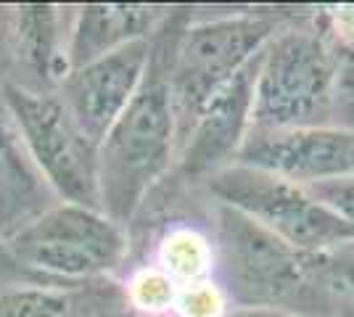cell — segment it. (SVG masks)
<instances>
[{
	"mask_svg": "<svg viewBox=\"0 0 354 317\" xmlns=\"http://www.w3.org/2000/svg\"><path fill=\"white\" fill-rule=\"evenodd\" d=\"M214 270L236 307H270L307 317H349L325 251L310 254L281 241L251 217L214 206Z\"/></svg>",
	"mask_w": 354,
	"mask_h": 317,
	"instance_id": "cell-1",
	"label": "cell"
},
{
	"mask_svg": "<svg viewBox=\"0 0 354 317\" xmlns=\"http://www.w3.org/2000/svg\"><path fill=\"white\" fill-rule=\"evenodd\" d=\"M167 35L153 37L151 66L140 90L98 143V201L101 211L119 227L133 222L153 185L177 164V122L167 82Z\"/></svg>",
	"mask_w": 354,
	"mask_h": 317,
	"instance_id": "cell-2",
	"label": "cell"
},
{
	"mask_svg": "<svg viewBox=\"0 0 354 317\" xmlns=\"http://www.w3.org/2000/svg\"><path fill=\"white\" fill-rule=\"evenodd\" d=\"M286 27L278 14H227L188 24L169 37L167 82L177 122V151L204 106Z\"/></svg>",
	"mask_w": 354,
	"mask_h": 317,
	"instance_id": "cell-3",
	"label": "cell"
},
{
	"mask_svg": "<svg viewBox=\"0 0 354 317\" xmlns=\"http://www.w3.org/2000/svg\"><path fill=\"white\" fill-rule=\"evenodd\" d=\"M333 53L328 35L286 24L259 53L251 130H299L330 124Z\"/></svg>",
	"mask_w": 354,
	"mask_h": 317,
	"instance_id": "cell-4",
	"label": "cell"
},
{
	"mask_svg": "<svg viewBox=\"0 0 354 317\" xmlns=\"http://www.w3.org/2000/svg\"><path fill=\"white\" fill-rule=\"evenodd\" d=\"M6 251L16 265L74 286L117 272L127 257V233L104 211L61 201L6 238Z\"/></svg>",
	"mask_w": 354,
	"mask_h": 317,
	"instance_id": "cell-5",
	"label": "cell"
},
{
	"mask_svg": "<svg viewBox=\"0 0 354 317\" xmlns=\"http://www.w3.org/2000/svg\"><path fill=\"white\" fill-rule=\"evenodd\" d=\"M0 98L50 193L64 204L101 211L98 146L74 122L59 93H37L6 82L0 85Z\"/></svg>",
	"mask_w": 354,
	"mask_h": 317,
	"instance_id": "cell-6",
	"label": "cell"
},
{
	"mask_svg": "<svg viewBox=\"0 0 354 317\" xmlns=\"http://www.w3.org/2000/svg\"><path fill=\"white\" fill-rule=\"evenodd\" d=\"M207 191L217 204L251 217L294 249L320 254L354 241V230L310 188L283 180L265 169L230 164L207 177Z\"/></svg>",
	"mask_w": 354,
	"mask_h": 317,
	"instance_id": "cell-7",
	"label": "cell"
},
{
	"mask_svg": "<svg viewBox=\"0 0 354 317\" xmlns=\"http://www.w3.org/2000/svg\"><path fill=\"white\" fill-rule=\"evenodd\" d=\"M233 164L257 166L304 188L354 177V130L333 124L249 130Z\"/></svg>",
	"mask_w": 354,
	"mask_h": 317,
	"instance_id": "cell-8",
	"label": "cell"
},
{
	"mask_svg": "<svg viewBox=\"0 0 354 317\" xmlns=\"http://www.w3.org/2000/svg\"><path fill=\"white\" fill-rule=\"evenodd\" d=\"M151 53L153 37L106 53L64 77L56 93L66 104L74 122L95 146L130 106L135 93L140 90L151 66Z\"/></svg>",
	"mask_w": 354,
	"mask_h": 317,
	"instance_id": "cell-9",
	"label": "cell"
},
{
	"mask_svg": "<svg viewBox=\"0 0 354 317\" xmlns=\"http://www.w3.org/2000/svg\"><path fill=\"white\" fill-rule=\"evenodd\" d=\"M259 56L246 69H241L222 88L193 122L177 151V169L185 177L207 180L222 166L236 162L238 151L251 130V98H254V77Z\"/></svg>",
	"mask_w": 354,
	"mask_h": 317,
	"instance_id": "cell-10",
	"label": "cell"
},
{
	"mask_svg": "<svg viewBox=\"0 0 354 317\" xmlns=\"http://www.w3.org/2000/svg\"><path fill=\"white\" fill-rule=\"evenodd\" d=\"M72 14L56 6L11 8V72H24L16 82L37 93H56L69 75Z\"/></svg>",
	"mask_w": 354,
	"mask_h": 317,
	"instance_id": "cell-11",
	"label": "cell"
},
{
	"mask_svg": "<svg viewBox=\"0 0 354 317\" xmlns=\"http://www.w3.org/2000/svg\"><path fill=\"white\" fill-rule=\"evenodd\" d=\"M167 14L153 6H82L72 14L69 30V72L119 48L151 40Z\"/></svg>",
	"mask_w": 354,
	"mask_h": 317,
	"instance_id": "cell-12",
	"label": "cell"
},
{
	"mask_svg": "<svg viewBox=\"0 0 354 317\" xmlns=\"http://www.w3.org/2000/svg\"><path fill=\"white\" fill-rule=\"evenodd\" d=\"M48 196L53 193L32 164L14 119L0 98V236H3V243L19 227L35 220L40 211L53 206V204H45Z\"/></svg>",
	"mask_w": 354,
	"mask_h": 317,
	"instance_id": "cell-13",
	"label": "cell"
},
{
	"mask_svg": "<svg viewBox=\"0 0 354 317\" xmlns=\"http://www.w3.org/2000/svg\"><path fill=\"white\" fill-rule=\"evenodd\" d=\"M0 317H114V309L82 288L11 283L0 286Z\"/></svg>",
	"mask_w": 354,
	"mask_h": 317,
	"instance_id": "cell-14",
	"label": "cell"
},
{
	"mask_svg": "<svg viewBox=\"0 0 354 317\" xmlns=\"http://www.w3.org/2000/svg\"><path fill=\"white\" fill-rule=\"evenodd\" d=\"M164 275H169L177 286H191L209 280L214 272V251L212 243L188 227H177L164 236L159 246V265Z\"/></svg>",
	"mask_w": 354,
	"mask_h": 317,
	"instance_id": "cell-15",
	"label": "cell"
},
{
	"mask_svg": "<svg viewBox=\"0 0 354 317\" xmlns=\"http://www.w3.org/2000/svg\"><path fill=\"white\" fill-rule=\"evenodd\" d=\"M333 53V104L330 124L354 130V43L328 37Z\"/></svg>",
	"mask_w": 354,
	"mask_h": 317,
	"instance_id": "cell-16",
	"label": "cell"
},
{
	"mask_svg": "<svg viewBox=\"0 0 354 317\" xmlns=\"http://www.w3.org/2000/svg\"><path fill=\"white\" fill-rule=\"evenodd\" d=\"M177 283L164 275L159 267H146V270L135 272L124 299L127 304H133L138 312H146V315H164V312H172L177 299Z\"/></svg>",
	"mask_w": 354,
	"mask_h": 317,
	"instance_id": "cell-17",
	"label": "cell"
},
{
	"mask_svg": "<svg viewBox=\"0 0 354 317\" xmlns=\"http://www.w3.org/2000/svg\"><path fill=\"white\" fill-rule=\"evenodd\" d=\"M227 299L222 294V288L209 278L201 283L177 288L175 309L180 317H225L227 312Z\"/></svg>",
	"mask_w": 354,
	"mask_h": 317,
	"instance_id": "cell-18",
	"label": "cell"
},
{
	"mask_svg": "<svg viewBox=\"0 0 354 317\" xmlns=\"http://www.w3.org/2000/svg\"><path fill=\"white\" fill-rule=\"evenodd\" d=\"M310 191L312 196L320 198L328 209L336 211L341 220L354 230V177L310 185Z\"/></svg>",
	"mask_w": 354,
	"mask_h": 317,
	"instance_id": "cell-19",
	"label": "cell"
},
{
	"mask_svg": "<svg viewBox=\"0 0 354 317\" xmlns=\"http://www.w3.org/2000/svg\"><path fill=\"white\" fill-rule=\"evenodd\" d=\"M328 257V265H330V272L339 283V291L346 302V309H349V317H354V241L341 243L336 249L325 251Z\"/></svg>",
	"mask_w": 354,
	"mask_h": 317,
	"instance_id": "cell-20",
	"label": "cell"
},
{
	"mask_svg": "<svg viewBox=\"0 0 354 317\" xmlns=\"http://www.w3.org/2000/svg\"><path fill=\"white\" fill-rule=\"evenodd\" d=\"M11 72V8H0V85L8 82Z\"/></svg>",
	"mask_w": 354,
	"mask_h": 317,
	"instance_id": "cell-21",
	"label": "cell"
},
{
	"mask_svg": "<svg viewBox=\"0 0 354 317\" xmlns=\"http://www.w3.org/2000/svg\"><path fill=\"white\" fill-rule=\"evenodd\" d=\"M225 317H307L288 309H270V307H233L227 309Z\"/></svg>",
	"mask_w": 354,
	"mask_h": 317,
	"instance_id": "cell-22",
	"label": "cell"
}]
</instances>
